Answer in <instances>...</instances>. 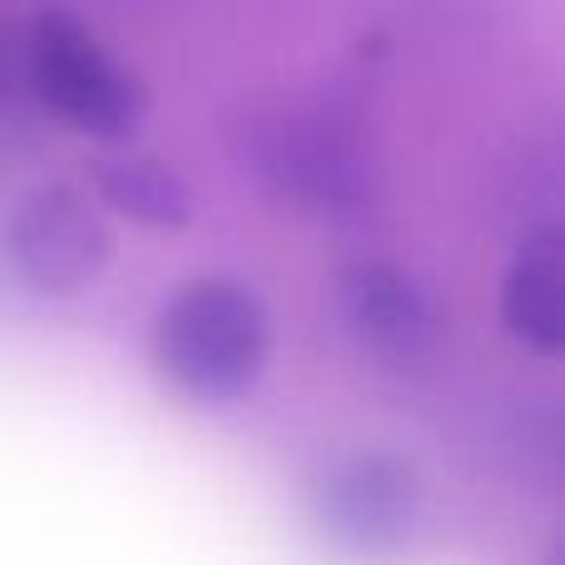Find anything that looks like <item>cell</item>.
<instances>
[{"instance_id": "1", "label": "cell", "mask_w": 565, "mask_h": 565, "mask_svg": "<svg viewBox=\"0 0 565 565\" xmlns=\"http://www.w3.org/2000/svg\"><path fill=\"white\" fill-rule=\"evenodd\" d=\"M238 164L268 199L328 224H358L382 204V159L358 105L254 109L234 129Z\"/></svg>"}, {"instance_id": "5", "label": "cell", "mask_w": 565, "mask_h": 565, "mask_svg": "<svg viewBox=\"0 0 565 565\" xmlns=\"http://www.w3.org/2000/svg\"><path fill=\"white\" fill-rule=\"evenodd\" d=\"M318 531L342 551L387 556L422 521V477L397 451H352L318 471L308 491Z\"/></svg>"}, {"instance_id": "7", "label": "cell", "mask_w": 565, "mask_h": 565, "mask_svg": "<svg viewBox=\"0 0 565 565\" xmlns=\"http://www.w3.org/2000/svg\"><path fill=\"white\" fill-rule=\"evenodd\" d=\"M565 234L556 218L526 228L507 278H501V322L521 348L556 358L565 348Z\"/></svg>"}, {"instance_id": "2", "label": "cell", "mask_w": 565, "mask_h": 565, "mask_svg": "<svg viewBox=\"0 0 565 565\" xmlns=\"http://www.w3.org/2000/svg\"><path fill=\"white\" fill-rule=\"evenodd\" d=\"M268 308L238 278L189 282L154 318V367L199 407H228L248 397L268 367Z\"/></svg>"}, {"instance_id": "8", "label": "cell", "mask_w": 565, "mask_h": 565, "mask_svg": "<svg viewBox=\"0 0 565 565\" xmlns=\"http://www.w3.org/2000/svg\"><path fill=\"white\" fill-rule=\"evenodd\" d=\"M95 194L105 209L145 228H184L194 218V194L184 174L154 154H109L95 164Z\"/></svg>"}, {"instance_id": "6", "label": "cell", "mask_w": 565, "mask_h": 565, "mask_svg": "<svg viewBox=\"0 0 565 565\" xmlns=\"http://www.w3.org/2000/svg\"><path fill=\"white\" fill-rule=\"evenodd\" d=\"M6 254H10V268L35 292L70 298V292L89 288L105 274L109 254H115V238H109L105 214L79 189L40 184L10 209Z\"/></svg>"}, {"instance_id": "9", "label": "cell", "mask_w": 565, "mask_h": 565, "mask_svg": "<svg viewBox=\"0 0 565 565\" xmlns=\"http://www.w3.org/2000/svg\"><path fill=\"white\" fill-rule=\"evenodd\" d=\"M25 99V40L15 35V20L0 6V119H15Z\"/></svg>"}, {"instance_id": "3", "label": "cell", "mask_w": 565, "mask_h": 565, "mask_svg": "<svg viewBox=\"0 0 565 565\" xmlns=\"http://www.w3.org/2000/svg\"><path fill=\"white\" fill-rule=\"evenodd\" d=\"M25 95L55 119L99 139H129L149 109V89L65 10H40L25 35Z\"/></svg>"}, {"instance_id": "4", "label": "cell", "mask_w": 565, "mask_h": 565, "mask_svg": "<svg viewBox=\"0 0 565 565\" xmlns=\"http://www.w3.org/2000/svg\"><path fill=\"white\" fill-rule=\"evenodd\" d=\"M332 318L358 358L382 372H427L447 348L431 292L392 258H352L332 282Z\"/></svg>"}]
</instances>
